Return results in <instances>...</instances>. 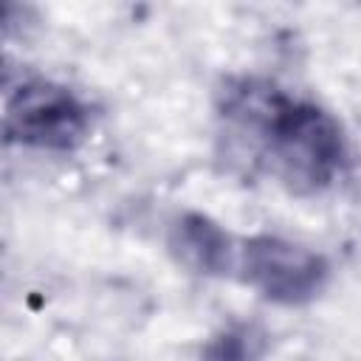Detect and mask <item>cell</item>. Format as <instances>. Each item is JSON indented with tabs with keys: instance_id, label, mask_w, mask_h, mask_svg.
Segmentation results:
<instances>
[{
	"instance_id": "1",
	"label": "cell",
	"mask_w": 361,
	"mask_h": 361,
	"mask_svg": "<svg viewBox=\"0 0 361 361\" xmlns=\"http://www.w3.org/2000/svg\"><path fill=\"white\" fill-rule=\"evenodd\" d=\"M217 113L296 192L330 186L347 161V141L336 116L310 99L290 96L268 79H228L220 90Z\"/></svg>"
},
{
	"instance_id": "2",
	"label": "cell",
	"mask_w": 361,
	"mask_h": 361,
	"mask_svg": "<svg viewBox=\"0 0 361 361\" xmlns=\"http://www.w3.org/2000/svg\"><path fill=\"white\" fill-rule=\"evenodd\" d=\"M90 104L68 85L51 79H23L6 93L3 130L8 144L71 152L90 133Z\"/></svg>"
},
{
	"instance_id": "3",
	"label": "cell",
	"mask_w": 361,
	"mask_h": 361,
	"mask_svg": "<svg viewBox=\"0 0 361 361\" xmlns=\"http://www.w3.org/2000/svg\"><path fill=\"white\" fill-rule=\"evenodd\" d=\"M234 274L274 305H305L324 290L330 262L296 240L254 234L237 243Z\"/></svg>"
},
{
	"instance_id": "4",
	"label": "cell",
	"mask_w": 361,
	"mask_h": 361,
	"mask_svg": "<svg viewBox=\"0 0 361 361\" xmlns=\"http://www.w3.org/2000/svg\"><path fill=\"white\" fill-rule=\"evenodd\" d=\"M166 245L172 257L195 274H203V276L234 274L237 240L203 212L178 214L169 226Z\"/></svg>"
},
{
	"instance_id": "5",
	"label": "cell",
	"mask_w": 361,
	"mask_h": 361,
	"mask_svg": "<svg viewBox=\"0 0 361 361\" xmlns=\"http://www.w3.org/2000/svg\"><path fill=\"white\" fill-rule=\"evenodd\" d=\"M268 344V333L257 322H231L203 344V361H259Z\"/></svg>"
}]
</instances>
